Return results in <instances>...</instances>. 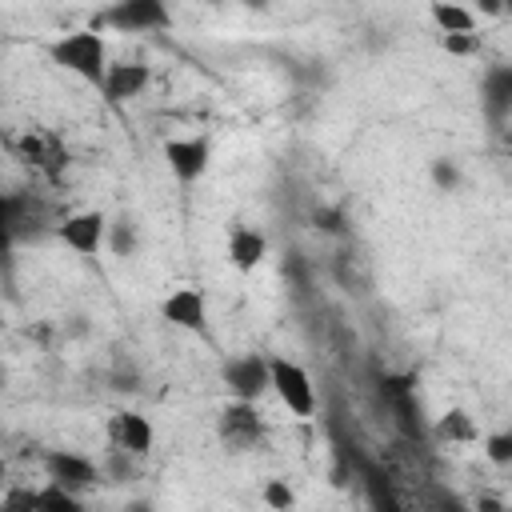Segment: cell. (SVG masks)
<instances>
[{
	"label": "cell",
	"instance_id": "cell-1",
	"mask_svg": "<svg viewBox=\"0 0 512 512\" xmlns=\"http://www.w3.org/2000/svg\"><path fill=\"white\" fill-rule=\"evenodd\" d=\"M48 56H52L56 68H64L76 80L100 88L104 68H108V40L100 36V28H72V32L56 36L48 44Z\"/></svg>",
	"mask_w": 512,
	"mask_h": 512
},
{
	"label": "cell",
	"instance_id": "cell-2",
	"mask_svg": "<svg viewBox=\"0 0 512 512\" xmlns=\"http://www.w3.org/2000/svg\"><path fill=\"white\" fill-rule=\"evenodd\" d=\"M268 392L292 412V416H312L316 412V384L304 364L288 356H268Z\"/></svg>",
	"mask_w": 512,
	"mask_h": 512
},
{
	"label": "cell",
	"instance_id": "cell-3",
	"mask_svg": "<svg viewBox=\"0 0 512 512\" xmlns=\"http://www.w3.org/2000/svg\"><path fill=\"white\" fill-rule=\"evenodd\" d=\"M216 436L228 452H252L268 440V424L256 408V400H228L216 412Z\"/></svg>",
	"mask_w": 512,
	"mask_h": 512
},
{
	"label": "cell",
	"instance_id": "cell-4",
	"mask_svg": "<svg viewBox=\"0 0 512 512\" xmlns=\"http://www.w3.org/2000/svg\"><path fill=\"white\" fill-rule=\"evenodd\" d=\"M52 236H56L68 252H76V256H84V260H96L100 252H108V212H100V208L68 212V216L56 220Z\"/></svg>",
	"mask_w": 512,
	"mask_h": 512
},
{
	"label": "cell",
	"instance_id": "cell-5",
	"mask_svg": "<svg viewBox=\"0 0 512 512\" xmlns=\"http://www.w3.org/2000/svg\"><path fill=\"white\" fill-rule=\"evenodd\" d=\"M100 24L112 32H168L172 4L168 0H112Z\"/></svg>",
	"mask_w": 512,
	"mask_h": 512
},
{
	"label": "cell",
	"instance_id": "cell-6",
	"mask_svg": "<svg viewBox=\"0 0 512 512\" xmlns=\"http://www.w3.org/2000/svg\"><path fill=\"white\" fill-rule=\"evenodd\" d=\"M164 164L176 184H196L212 168V140L208 136H168L164 140Z\"/></svg>",
	"mask_w": 512,
	"mask_h": 512
},
{
	"label": "cell",
	"instance_id": "cell-7",
	"mask_svg": "<svg viewBox=\"0 0 512 512\" xmlns=\"http://www.w3.org/2000/svg\"><path fill=\"white\" fill-rule=\"evenodd\" d=\"M220 380H224L232 400H256L260 404V396H268V356H260V352L228 356L220 364Z\"/></svg>",
	"mask_w": 512,
	"mask_h": 512
},
{
	"label": "cell",
	"instance_id": "cell-8",
	"mask_svg": "<svg viewBox=\"0 0 512 512\" xmlns=\"http://www.w3.org/2000/svg\"><path fill=\"white\" fill-rule=\"evenodd\" d=\"M160 320L180 328V332H196L204 336L208 332V296L192 284H176L164 300H160Z\"/></svg>",
	"mask_w": 512,
	"mask_h": 512
},
{
	"label": "cell",
	"instance_id": "cell-9",
	"mask_svg": "<svg viewBox=\"0 0 512 512\" xmlns=\"http://www.w3.org/2000/svg\"><path fill=\"white\" fill-rule=\"evenodd\" d=\"M44 476L84 496L88 488H96L100 468H96V460H92V456H84V452H72V448H52V452H44Z\"/></svg>",
	"mask_w": 512,
	"mask_h": 512
},
{
	"label": "cell",
	"instance_id": "cell-10",
	"mask_svg": "<svg viewBox=\"0 0 512 512\" xmlns=\"http://www.w3.org/2000/svg\"><path fill=\"white\" fill-rule=\"evenodd\" d=\"M148 84H152V68L148 64H140V60H108L104 80H100V92H104V100L124 104V100L144 96Z\"/></svg>",
	"mask_w": 512,
	"mask_h": 512
},
{
	"label": "cell",
	"instance_id": "cell-11",
	"mask_svg": "<svg viewBox=\"0 0 512 512\" xmlns=\"http://www.w3.org/2000/svg\"><path fill=\"white\" fill-rule=\"evenodd\" d=\"M480 108L492 120V128H504L512 116V64H488L480 76Z\"/></svg>",
	"mask_w": 512,
	"mask_h": 512
},
{
	"label": "cell",
	"instance_id": "cell-12",
	"mask_svg": "<svg viewBox=\"0 0 512 512\" xmlns=\"http://www.w3.org/2000/svg\"><path fill=\"white\" fill-rule=\"evenodd\" d=\"M16 156L24 160V164H32L36 172H44V176H60V168L68 164V152H64V144L52 136V132H40V128H32V132H24L20 140H16Z\"/></svg>",
	"mask_w": 512,
	"mask_h": 512
},
{
	"label": "cell",
	"instance_id": "cell-13",
	"mask_svg": "<svg viewBox=\"0 0 512 512\" xmlns=\"http://www.w3.org/2000/svg\"><path fill=\"white\" fill-rule=\"evenodd\" d=\"M224 256L236 272H256L268 256V236L256 224H232L228 240H224Z\"/></svg>",
	"mask_w": 512,
	"mask_h": 512
},
{
	"label": "cell",
	"instance_id": "cell-14",
	"mask_svg": "<svg viewBox=\"0 0 512 512\" xmlns=\"http://www.w3.org/2000/svg\"><path fill=\"white\" fill-rule=\"evenodd\" d=\"M112 444L124 448L128 456L144 460V456L152 452V444H156V428H152V420H148L144 412L124 408V412L112 416Z\"/></svg>",
	"mask_w": 512,
	"mask_h": 512
},
{
	"label": "cell",
	"instance_id": "cell-15",
	"mask_svg": "<svg viewBox=\"0 0 512 512\" xmlns=\"http://www.w3.org/2000/svg\"><path fill=\"white\" fill-rule=\"evenodd\" d=\"M0 500L16 504V508H48V512H80L84 508V496L56 480H44V488H28V492H4Z\"/></svg>",
	"mask_w": 512,
	"mask_h": 512
},
{
	"label": "cell",
	"instance_id": "cell-16",
	"mask_svg": "<svg viewBox=\"0 0 512 512\" xmlns=\"http://www.w3.org/2000/svg\"><path fill=\"white\" fill-rule=\"evenodd\" d=\"M432 436L440 444H472V440H480V428H476V420H472L468 408H448V412L436 416Z\"/></svg>",
	"mask_w": 512,
	"mask_h": 512
},
{
	"label": "cell",
	"instance_id": "cell-17",
	"mask_svg": "<svg viewBox=\"0 0 512 512\" xmlns=\"http://www.w3.org/2000/svg\"><path fill=\"white\" fill-rule=\"evenodd\" d=\"M428 16H432L436 32H476V12H472L468 4L432 0V4H428Z\"/></svg>",
	"mask_w": 512,
	"mask_h": 512
},
{
	"label": "cell",
	"instance_id": "cell-18",
	"mask_svg": "<svg viewBox=\"0 0 512 512\" xmlns=\"http://www.w3.org/2000/svg\"><path fill=\"white\" fill-rule=\"evenodd\" d=\"M428 180L436 184V192H460V188H464V168H460V160H452V156H436V160L428 164Z\"/></svg>",
	"mask_w": 512,
	"mask_h": 512
},
{
	"label": "cell",
	"instance_id": "cell-19",
	"mask_svg": "<svg viewBox=\"0 0 512 512\" xmlns=\"http://www.w3.org/2000/svg\"><path fill=\"white\" fill-rule=\"evenodd\" d=\"M136 244H140V232H136V224H132L128 216L108 220V252H112V256H132Z\"/></svg>",
	"mask_w": 512,
	"mask_h": 512
},
{
	"label": "cell",
	"instance_id": "cell-20",
	"mask_svg": "<svg viewBox=\"0 0 512 512\" xmlns=\"http://www.w3.org/2000/svg\"><path fill=\"white\" fill-rule=\"evenodd\" d=\"M260 500H264L268 508H276V512H288V508L296 504V492H292V484H288V480L272 476V480H264V484H260Z\"/></svg>",
	"mask_w": 512,
	"mask_h": 512
},
{
	"label": "cell",
	"instance_id": "cell-21",
	"mask_svg": "<svg viewBox=\"0 0 512 512\" xmlns=\"http://www.w3.org/2000/svg\"><path fill=\"white\" fill-rule=\"evenodd\" d=\"M484 456H488L496 468H508V464H512V432H508V428L488 432V436H484Z\"/></svg>",
	"mask_w": 512,
	"mask_h": 512
},
{
	"label": "cell",
	"instance_id": "cell-22",
	"mask_svg": "<svg viewBox=\"0 0 512 512\" xmlns=\"http://www.w3.org/2000/svg\"><path fill=\"white\" fill-rule=\"evenodd\" d=\"M436 40H440V48L448 56H472V52H480V36L476 32H436Z\"/></svg>",
	"mask_w": 512,
	"mask_h": 512
},
{
	"label": "cell",
	"instance_id": "cell-23",
	"mask_svg": "<svg viewBox=\"0 0 512 512\" xmlns=\"http://www.w3.org/2000/svg\"><path fill=\"white\" fill-rule=\"evenodd\" d=\"M12 248H16V228H12V200L4 192L0 196V264H8Z\"/></svg>",
	"mask_w": 512,
	"mask_h": 512
},
{
	"label": "cell",
	"instance_id": "cell-24",
	"mask_svg": "<svg viewBox=\"0 0 512 512\" xmlns=\"http://www.w3.org/2000/svg\"><path fill=\"white\" fill-rule=\"evenodd\" d=\"M508 8H512V0H472V12H480L488 20H500Z\"/></svg>",
	"mask_w": 512,
	"mask_h": 512
},
{
	"label": "cell",
	"instance_id": "cell-25",
	"mask_svg": "<svg viewBox=\"0 0 512 512\" xmlns=\"http://www.w3.org/2000/svg\"><path fill=\"white\" fill-rule=\"evenodd\" d=\"M4 484H8V460L0 456V488H4Z\"/></svg>",
	"mask_w": 512,
	"mask_h": 512
},
{
	"label": "cell",
	"instance_id": "cell-26",
	"mask_svg": "<svg viewBox=\"0 0 512 512\" xmlns=\"http://www.w3.org/2000/svg\"><path fill=\"white\" fill-rule=\"evenodd\" d=\"M4 384H8V372H4V364H0V396H4Z\"/></svg>",
	"mask_w": 512,
	"mask_h": 512
},
{
	"label": "cell",
	"instance_id": "cell-27",
	"mask_svg": "<svg viewBox=\"0 0 512 512\" xmlns=\"http://www.w3.org/2000/svg\"><path fill=\"white\" fill-rule=\"evenodd\" d=\"M0 196H4V168H0Z\"/></svg>",
	"mask_w": 512,
	"mask_h": 512
},
{
	"label": "cell",
	"instance_id": "cell-28",
	"mask_svg": "<svg viewBox=\"0 0 512 512\" xmlns=\"http://www.w3.org/2000/svg\"><path fill=\"white\" fill-rule=\"evenodd\" d=\"M0 104H4V88H0Z\"/></svg>",
	"mask_w": 512,
	"mask_h": 512
}]
</instances>
